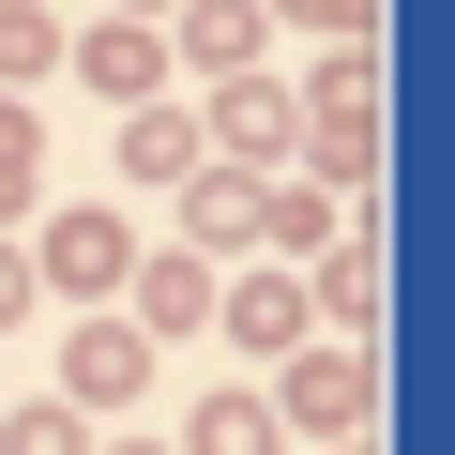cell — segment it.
Here are the masks:
<instances>
[{
  "label": "cell",
  "mask_w": 455,
  "mask_h": 455,
  "mask_svg": "<svg viewBox=\"0 0 455 455\" xmlns=\"http://www.w3.org/2000/svg\"><path fill=\"white\" fill-rule=\"evenodd\" d=\"M182 228H197V243H243V228H259V182H243V167L182 182ZM197 243H182V259H197Z\"/></svg>",
  "instance_id": "9"
},
{
  "label": "cell",
  "mask_w": 455,
  "mask_h": 455,
  "mask_svg": "<svg viewBox=\"0 0 455 455\" xmlns=\"http://www.w3.org/2000/svg\"><path fill=\"white\" fill-rule=\"evenodd\" d=\"M182 61L197 76H243L259 61V0H182Z\"/></svg>",
  "instance_id": "5"
},
{
  "label": "cell",
  "mask_w": 455,
  "mask_h": 455,
  "mask_svg": "<svg viewBox=\"0 0 455 455\" xmlns=\"http://www.w3.org/2000/svg\"><path fill=\"white\" fill-rule=\"evenodd\" d=\"M122 455H167V440H122Z\"/></svg>",
  "instance_id": "17"
},
{
  "label": "cell",
  "mask_w": 455,
  "mask_h": 455,
  "mask_svg": "<svg viewBox=\"0 0 455 455\" xmlns=\"http://www.w3.org/2000/svg\"><path fill=\"white\" fill-rule=\"evenodd\" d=\"M46 61H61V31H46V16H31V0H0V92H31V76H46Z\"/></svg>",
  "instance_id": "10"
},
{
  "label": "cell",
  "mask_w": 455,
  "mask_h": 455,
  "mask_svg": "<svg viewBox=\"0 0 455 455\" xmlns=\"http://www.w3.org/2000/svg\"><path fill=\"white\" fill-rule=\"evenodd\" d=\"M334 455H364V440H334Z\"/></svg>",
  "instance_id": "18"
},
{
  "label": "cell",
  "mask_w": 455,
  "mask_h": 455,
  "mask_svg": "<svg viewBox=\"0 0 455 455\" xmlns=\"http://www.w3.org/2000/svg\"><path fill=\"white\" fill-rule=\"evenodd\" d=\"M212 319L243 334V349H289V334H304V289H289V274H243V289H212Z\"/></svg>",
  "instance_id": "7"
},
{
  "label": "cell",
  "mask_w": 455,
  "mask_h": 455,
  "mask_svg": "<svg viewBox=\"0 0 455 455\" xmlns=\"http://www.w3.org/2000/svg\"><path fill=\"white\" fill-rule=\"evenodd\" d=\"M0 455H76V410H0Z\"/></svg>",
  "instance_id": "13"
},
{
  "label": "cell",
  "mask_w": 455,
  "mask_h": 455,
  "mask_svg": "<svg viewBox=\"0 0 455 455\" xmlns=\"http://www.w3.org/2000/svg\"><path fill=\"white\" fill-rule=\"evenodd\" d=\"M122 289H137V334H197V319H212V259H182V243L137 259Z\"/></svg>",
  "instance_id": "4"
},
{
  "label": "cell",
  "mask_w": 455,
  "mask_h": 455,
  "mask_svg": "<svg viewBox=\"0 0 455 455\" xmlns=\"http://www.w3.org/2000/svg\"><path fill=\"white\" fill-rule=\"evenodd\" d=\"M31 197V107H0V212Z\"/></svg>",
  "instance_id": "14"
},
{
  "label": "cell",
  "mask_w": 455,
  "mask_h": 455,
  "mask_svg": "<svg viewBox=\"0 0 455 455\" xmlns=\"http://www.w3.org/2000/svg\"><path fill=\"white\" fill-rule=\"evenodd\" d=\"M212 122H228V137H243V152H274V137H289V107H274L259 76H228V92H212Z\"/></svg>",
  "instance_id": "11"
},
{
  "label": "cell",
  "mask_w": 455,
  "mask_h": 455,
  "mask_svg": "<svg viewBox=\"0 0 455 455\" xmlns=\"http://www.w3.org/2000/svg\"><path fill=\"white\" fill-rule=\"evenodd\" d=\"M76 61H92V92H122V107H152V76H167V46H152L137 16H107V31L76 46Z\"/></svg>",
  "instance_id": "8"
},
{
  "label": "cell",
  "mask_w": 455,
  "mask_h": 455,
  "mask_svg": "<svg viewBox=\"0 0 455 455\" xmlns=\"http://www.w3.org/2000/svg\"><path fill=\"white\" fill-rule=\"evenodd\" d=\"M16 304H31V274H16V259H0V319H16Z\"/></svg>",
  "instance_id": "15"
},
{
  "label": "cell",
  "mask_w": 455,
  "mask_h": 455,
  "mask_svg": "<svg viewBox=\"0 0 455 455\" xmlns=\"http://www.w3.org/2000/svg\"><path fill=\"white\" fill-rule=\"evenodd\" d=\"M274 425H319V440H364V364H349V349H304V364H289V410H274Z\"/></svg>",
  "instance_id": "3"
},
{
  "label": "cell",
  "mask_w": 455,
  "mask_h": 455,
  "mask_svg": "<svg viewBox=\"0 0 455 455\" xmlns=\"http://www.w3.org/2000/svg\"><path fill=\"white\" fill-rule=\"evenodd\" d=\"M137 379H152V334L137 319H76L61 334V410H122Z\"/></svg>",
  "instance_id": "2"
},
{
  "label": "cell",
  "mask_w": 455,
  "mask_h": 455,
  "mask_svg": "<svg viewBox=\"0 0 455 455\" xmlns=\"http://www.w3.org/2000/svg\"><path fill=\"white\" fill-rule=\"evenodd\" d=\"M122 152H137V182H167V167H197V122H167V107H137V137H122Z\"/></svg>",
  "instance_id": "12"
},
{
  "label": "cell",
  "mask_w": 455,
  "mask_h": 455,
  "mask_svg": "<svg viewBox=\"0 0 455 455\" xmlns=\"http://www.w3.org/2000/svg\"><path fill=\"white\" fill-rule=\"evenodd\" d=\"M182 455H274V395H197L182 410Z\"/></svg>",
  "instance_id": "6"
},
{
  "label": "cell",
  "mask_w": 455,
  "mask_h": 455,
  "mask_svg": "<svg viewBox=\"0 0 455 455\" xmlns=\"http://www.w3.org/2000/svg\"><path fill=\"white\" fill-rule=\"evenodd\" d=\"M16 274H46L61 304H107V289L137 274V228H122V212H46V243H31Z\"/></svg>",
  "instance_id": "1"
},
{
  "label": "cell",
  "mask_w": 455,
  "mask_h": 455,
  "mask_svg": "<svg viewBox=\"0 0 455 455\" xmlns=\"http://www.w3.org/2000/svg\"><path fill=\"white\" fill-rule=\"evenodd\" d=\"M289 16H364V0H289Z\"/></svg>",
  "instance_id": "16"
}]
</instances>
